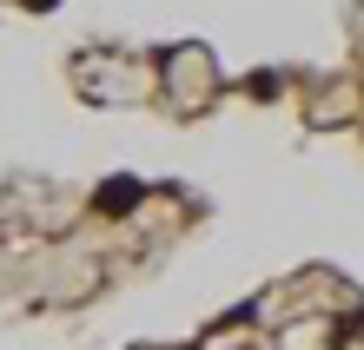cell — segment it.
Here are the masks:
<instances>
[{"mask_svg":"<svg viewBox=\"0 0 364 350\" xmlns=\"http://www.w3.org/2000/svg\"><path fill=\"white\" fill-rule=\"evenodd\" d=\"M139 199H146V185H139V179H106L93 205H100V212H139Z\"/></svg>","mask_w":364,"mask_h":350,"instance_id":"obj_1","label":"cell"}]
</instances>
